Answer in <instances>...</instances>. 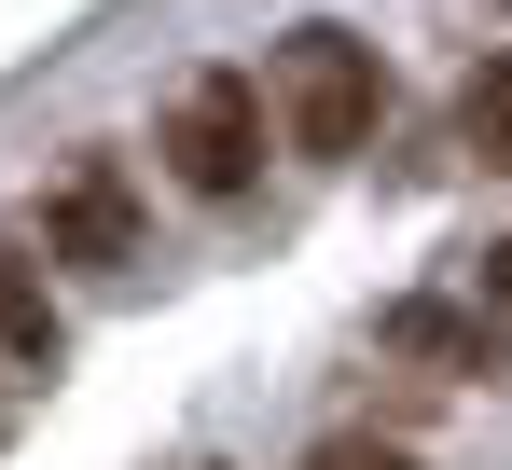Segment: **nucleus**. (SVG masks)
I'll return each mask as SVG.
<instances>
[{"label": "nucleus", "mask_w": 512, "mask_h": 470, "mask_svg": "<svg viewBox=\"0 0 512 470\" xmlns=\"http://www.w3.org/2000/svg\"><path fill=\"white\" fill-rule=\"evenodd\" d=\"M0 388H14V360H0Z\"/></svg>", "instance_id": "1a4fd4ad"}, {"label": "nucleus", "mask_w": 512, "mask_h": 470, "mask_svg": "<svg viewBox=\"0 0 512 470\" xmlns=\"http://www.w3.org/2000/svg\"><path fill=\"white\" fill-rule=\"evenodd\" d=\"M457 139H471L485 166H512V42H499L471 83H457Z\"/></svg>", "instance_id": "423d86ee"}, {"label": "nucleus", "mask_w": 512, "mask_h": 470, "mask_svg": "<svg viewBox=\"0 0 512 470\" xmlns=\"http://www.w3.org/2000/svg\"><path fill=\"white\" fill-rule=\"evenodd\" d=\"M485 277H499V291H512V249H499V263H485Z\"/></svg>", "instance_id": "6e6552de"}, {"label": "nucleus", "mask_w": 512, "mask_h": 470, "mask_svg": "<svg viewBox=\"0 0 512 470\" xmlns=\"http://www.w3.org/2000/svg\"><path fill=\"white\" fill-rule=\"evenodd\" d=\"M305 470H416V457L374 443V429H333V443H305Z\"/></svg>", "instance_id": "0eeeda50"}, {"label": "nucleus", "mask_w": 512, "mask_h": 470, "mask_svg": "<svg viewBox=\"0 0 512 470\" xmlns=\"http://www.w3.org/2000/svg\"><path fill=\"white\" fill-rule=\"evenodd\" d=\"M42 263H84V277L139 263V180H125L111 153H84L56 194H42Z\"/></svg>", "instance_id": "7ed1b4c3"}, {"label": "nucleus", "mask_w": 512, "mask_h": 470, "mask_svg": "<svg viewBox=\"0 0 512 470\" xmlns=\"http://www.w3.org/2000/svg\"><path fill=\"white\" fill-rule=\"evenodd\" d=\"M277 139L291 153H360L374 139V111H388V70H374V42L360 28H333V14H305L291 42H277Z\"/></svg>", "instance_id": "f257e3e1"}, {"label": "nucleus", "mask_w": 512, "mask_h": 470, "mask_svg": "<svg viewBox=\"0 0 512 470\" xmlns=\"http://www.w3.org/2000/svg\"><path fill=\"white\" fill-rule=\"evenodd\" d=\"M263 125H277V97H263L250 70H194L167 97V180L180 194H250V166H263Z\"/></svg>", "instance_id": "f03ea898"}, {"label": "nucleus", "mask_w": 512, "mask_h": 470, "mask_svg": "<svg viewBox=\"0 0 512 470\" xmlns=\"http://www.w3.org/2000/svg\"><path fill=\"white\" fill-rule=\"evenodd\" d=\"M388 346L402 360H457V374H499V332L457 318V305H388Z\"/></svg>", "instance_id": "39448f33"}, {"label": "nucleus", "mask_w": 512, "mask_h": 470, "mask_svg": "<svg viewBox=\"0 0 512 470\" xmlns=\"http://www.w3.org/2000/svg\"><path fill=\"white\" fill-rule=\"evenodd\" d=\"M0 360H14V374H56V360H70V318H56L42 263H28L14 235H0Z\"/></svg>", "instance_id": "20e7f679"}]
</instances>
